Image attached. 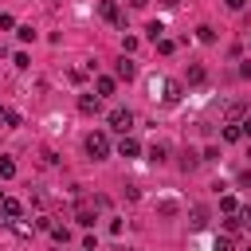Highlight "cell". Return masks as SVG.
<instances>
[{
	"mask_svg": "<svg viewBox=\"0 0 251 251\" xmlns=\"http://www.w3.org/2000/svg\"><path fill=\"white\" fill-rule=\"evenodd\" d=\"M78 110H82V114H98V110H102V98H98V94H78Z\"/></svg>",
	"mask_w": 251,
	"mask_h": 251,
	"instance_id": "obj_10",
	"label": "cell"
},
{
	"mask_svg": "<svg viewBox=\"0 0 251 251\" xmlns=\"http://www.w3.org/2000/svg\"><path fill=\"white\" fill-rule=\"evenodd\" d=\"M12 27H16V20H12L8 12H0V31H12Z\"/></svg>",
	"mask_w": 251,
	"mask_h": 251,
	"instance_id": "obj_30",
	"label": "cell"
},
{
	"mask_svg": "<svg viewBox=\"0 0 251 251\" xmlns=\"http://www.w3.org/2000/svg\"><path fill=\"white\" fill-rule=\"evenodd\" d=\"M114 90H118V78H114V75H98V78H94V94H98V98H110Z\"/></svg>",
	"mask_w": 251,
	"mask_h": 251,
	"instance_id": "obj_8",
	"label": "cell"
},
{
	"mask_svg": "<svg viewBox=\"0 0 251 251\" xmlns=\"http://www.w3.org/2000/svg\"><path fill=\"white\" fill-rule=\"evenodd\" d=\"M47 231H51V239H55V243H67V239H71V231H67L63 224H51Z\"/></svg>",
	"mask_w": 251,
	"mask_h": 251,
	"instance_id": "obj_20",
	"label": "cell"
},
{
	"mask_svg": "<svg viewBox=\"0 0 251 251\" xmlns=\"http://www.w3.org/2000/svg\"><path fill=\"white\" fill-rule=\"evenodd\" d=\"M98 16H102L106 24H122V8H118V0H102V4H98Z\"/></svg>",
	"mask_w": 251,
	"mask_h": 251,
	"instance_id": "obj_7",
	"label": "cell"
},
{
	"mask_svg": "<svg viewBox=\"0 0 251 251\" xmlns=\"http://www.w3.org/2000/svg\"><path fill=\"white\" fill-rule=\"evenodd\" d=\"M200 161H220V149H216V145H208V149H204V157H200Z\"/></svg>",
	"mask_w": 251,
	"mask_h": 251,
	"instance_id": "obj_31",
	"label": "cell"
},
{
	"mask_svg": "<svg viewBox=\"0 0 251 251\" xmlns=\"http://www.w3.org/2000/svg\"><path fill=\"white\" fill-rule=\"evenodd\" d=\"M145 4H149V0H129V8H145Z\"/></svg>",
	"mask_w": 251,
	"mask_h": 251,
	"instance_id": "obj_38",
	"label": "cell"
},
{
	"mask_svg": "<svg viewBox=\"0 0 251 251\" xmlns=\"http://www.w3.org/2000/svg\"><path fill=\"white\" fill-rule=\"evenodd\" d=\"M98 208H106V196H98V200H78V204H75V220H78L82 227H94Z\"/></svg>",
	"mask_w": 251,
	"mask_h": 251,
	"instance_id": "obj_2",
	"label": "cell"
},
{
	"mask_svg": "<svg viewBox=\"0 0 251 251\" xmlns=\"http://www.w3.org/2000/svg\"><path fill=\"white\" fill-rule=\"evenodd\" d=\"M239 184H251V169H243V173H239Z\"/></svg>",
	"mask_w": 251,
	"mask_h": 251,
	"instance_id": "obj_36",
	"label": "cell"
},
{
	"mask_svg": "<svg viewBox=\"0 0 251 251\" xmlns=\"http://www.w3.org/2000/svg\"><path fill=\"white\" fill-rule=\"evenodd\" d=\"M16 35H20V43H31V39H35V31H31V24H20V27H16Z\"/></svg>",
	"mask_w": 251,
	"mask_h": 251,
	"instance_id": "obj_24",
	"label": "cell"
},
{
	"mask_svg": "<svg viewBox=\"0 0 251 251\" xmlns=\"http://www.w3.org/2000/svg\"><path fill=\"white\" fill-rule=\"evenodd\" d=\"M165 157H169V145H165V141H153V145H149V161H153V165H161Z\"/></svg>",
	"mask_w": 251,
	"mask_h": 251,
	"instance_id": "obj_13",
	"label": "cell"
},
{
	"mask_svg": "<svg viewBox=\"0 0 251 251\" xmlns=\"http://www.w3.org/2000/svg\"><path fill=\"white\" fill-rule=\"evenodd\" d=\"M157 51H161V55H173V51H176V39H165V35H161V39H157Z\"/></svg>",
	"mask_w": 251,
	"mask_h": 251,
	"instance_id": "obj_25",
	"label": "cell"
},
{
	"mask_svg": "<svg viewBox=\"0 0 251 251\" xmlns=\"http://www.w3.org/2000/svg\"><path fill=\"white\" fill-rule=\"evenodd\" d=\"M16 176V161L12 157H0V180H12Z\"/></svg>",
	"mask_w": 251,
	"mask_h": 251,
	"instance_id": "obj_18",
	"label": "cell"
},
{
	"mask_svg": "<svg viewBox=\"0 0 251 251\" xmlns=\"http://www.w3.org/2000/svg\"><path fill=\"white\" fill-rule=\"evenodd\" d=\"M82 149H86V157H90V161H106V157H110V137H106L102 129H94V133H86Z\"/></svg>",
	"mask_w": 251,
	"mask_h": 251,
	"instance_id": "obj_1",
	"label": "cell"
},
{
	"mask_svg": "<svg viewBox=\"0 0 251 251\" xmlns=\"http://www.w3.org/2000/svg\"><path fill=\"white\" fill-rule=\"evenodd\" d=\"M0 220H4V224H16V220H24V204H20L16 196H4V200H0Z\"/></svg>",
	"mask_w": 251,
	"mask_h": 251,
	"instance_id": "obj_4",
	"label": "cell"
},
{
	"mask_svg": "<svg viewBox=\"0 0 251 251\" xmlns=\"http://www.w3.org/2000/svg\"><path fill=\"white\" fill-rule=\"evenodd\" d=\"M247 161H251V145H247Z\"/></svg>",
	"mask_w": 251,
	"mask_h": 251,
	"instance_id": "obj_40",
	"label": "cell"
},
{
	"mask_svg": "<svg viewBox=\"0 0 251 251\" xmlns=\"http://www.w3.org/2000/svg\"><path fill=\"white\" fill-rule=\"evenodd\" d=\"M204 78H208V71H204L200 63H192V67H188V82H192V86H200Z\"/></svg>",
	"mask_w": 251,
	"mask_h": 251,
	"instance_id": "obj_16",
	"label": "cell"
},
{
	"mask_svg": "<svg viewBox=\"0 0 251 251\" xmlns=\"http://www.w3.org/2000/svg\"><path fill=\"white\" fill-rule=\"evenodd\" d=\"M4 126L16 129V126H20V114H16V110H4Z\"/></svg>",
	"mask_w": 251,
	"mask_h": 251,
	"instance_id": "obj_28",
	"label": "cell"
},
{
	"mask_svg": "<svg viewBox=\"0 0 251 251\" xmlns=\"http://www.w3.org/2000/svg\"><path fill=\"white\" fill-rule=\"evenodd\" d=\"M235 216H239V224H243V227H251V204H239V212H235Z\"/></svg>",
	"mask_w": 251,
	"mask_h": 251,
	"instance_id": "obj_27",
	"label": "cell"
},
{
	"mask_svg": "<svg viewBox=\"0 0 251 251\" xmlns=\"http://www.w3.org/2000/svg\"><path fill=\"white\" fill-rule=\"evenodd\" d=\"M82 251H98V239H94V235H86V239H82Z\"/></svg>",
	"mask_w": 251,
	"mask_h": 251,
	"instance_id": "obj_32",
	"label": "cell"
},
{
	"mask_svg": "<svg viewBox=\"0 0 251 251\" xmlns=\"http://www.w3.org/2000/svg\"><path fill=\"white\" fill-rule=\"evenodd\" d=\"M114 78H126V82H129V78H137V63H133L129 55H122V59L114 63Z\"/></svg>",
	"mask_w": 251,
	"mask_h": 251,
	"instance_id": "obj_6",
	"label": "cell"
},
{
	"mask_svg": "<svg viewBox=\"0 0 251 251\" xmlns=\"http://www.w3.org/2000/svg\"><path fill=\"white\" fill-rule=\"evenodd\" d=\"M212 251H235V239H231V235H216Z\"/></svg>",
	"mask_w": 251,
	"mask_h": 251,
	"instance_id": "obj_21",
	"label": "cell"
},
{
	"mask_svg": "<svg viewBox=\"0 0 251 251\" xmlns=\"http://www.w3.org/2000/svg\"><path fill=\"white\" fill-rule=\"evenodd\" d=\"M239 129H243V137L251 141V118H239Z\"/></svg>",
	"mask_w": 251,
	"mask_h": 251,
	"instance_id": "obj_33",
	"label": "cell"
},
{
	"mask_svg": "<svg viewBox=\"0 0 251 251\" xmlns=\"http://www.w3.org/2000/svg\"><path fill=\"white\" fill-rule=\"evenodd\" d=\"M243 110H247L243 102H231V106H227V122H239V118H243Z\"/></svg>",
	"mask_w": 251,
	"mask_h": 251,
	"instance_id": "obj_26",
	"label": "cell"
},
{
	"mask_svg": "<svg viewBox=\"0 0 251 251\" xmlns=\"http://www.w3.org/2000/svg\"><path fill=\"white\" fill-rule=\"evenodd\" d=\"M188 224H192V231H200V227H208V208H204V204H196V208L188 212Z\"/></svg>",
	"mask_w": 251,
	"mask_h": 251,
	"instance_id": "obj_11",
	"label": "cell"
},
{
	"mask_svg": "<svg viewBox=\"0 0 251 251\" xmlns=\"http://www.w3.org/2000/svg\"><path fill=\"white\" fill-rule=\"evenodd\" d=\"M239 137H243L239 122H224V141H239Z\"/></svg>",
	"mask_w": 251,
	"mask_h": 251,
	"instance_id": "obj_17",
	"label": "cell"
},
{
	"mask_svg": "<svg viewBox=\"0 0 251 251\" xmlns=\"http://www.w3.org/2000/svg\"><path fill=\"white\" fill-rule=\"evenodd\" d=\"M12 63H16V67H20V71H27V67H31V59H27V55H24V51H16V59H12Z\"/></svg>",
	"mask_w": 251,
	"mask_h": 251,
	"instance_id": "obj_29",
	"label": "cell"
},
{
	"mask_svg": "<svg viewBox=\"0 0 251 251\" xmlns=\"http://www.w3.org/2000/svg\"><path fill=\"white\" fill-rule=\"evenodd\" d=\"M224 4H227V8H231V12H239V8H243V4H247V0H224Z\"/></svg>",
	"mask_w": 251,
	"mask_h": 251,
	"instance_id": "obj_35",
	"label": "cell"
},
{
	"mask_svg": "<svg viewBox=\"0 0 251 251\" xmlns=\"http://www.w3.org/2000/svg\"><path fill=\"white\" fill-rule=\"evenodd\" d=\"M157 212H161V216H176V212H180V204H176V200H161V204H157Z\"/></svg>",
	"mask_w": 251,
	"mask_h": 251,
	"instance_id": "obj_22",
	"label": "cell"
},
{
	"mask_svg": "<svg viewBox=\"0 0 251 251\" xmlns=\"http://www.w3.org/2000/svg\"><path fill=\"white\" fill-rule=\"evenodd\" d=\"M157 4H161V8H176L180 0H157Z\"/></svg>",
	"mask_w": 251,
	"mask_h": 251,
	"instance_id": "obj_37",
	"label": "cell"
},
{
	"mask_svg": "<svg viewBox=\"0 0 251 251\" xmlns=\"http://www.w3.org/2000/svg\"><path fill=\"white\" fill-rule=\"evenodd\" d=\"M220 212H224V216H235V212H239V200H235L231 192H224V196H220Z\"/></svg>",
	"mask_w": 251,
	"mask_h": 251,
	"instance_id": "obj_14",
	"label": "cell"
},
{
	"mask_svg": "<svg viewBox=\"0 0 251 251\" xmlns=\"http://www.w3.org/2000/svg\"><path fill=\"white\" fill-rule=\"evenodd\" d=\"M243 224H239V216H224V235H235Z\"/></svg>",
	"mask_w": 251,
	"mask_h": 251,
	"instance_id": "obj_23",
	"label": "cell"
},
{
	"mask_svg": "<svg viewBox=\"0 0 251 251\" xmlns=\"http://www.w3.org/2000/svg\"><path fill=\"white\" fill-rule=\"evenodd\" d=\"M196 39H200V43H216V27L200 24V27H196Z\"/></svg>",
	"mask_w": 251,
	"mask_h": 251,
	"instance_id": "obj_19",
	"label": "cell"
},
{
	"mask_svg": "<svg viewBox=\"0 0 251 251\" xmlns=\"http://www.w3.org/2000/svg\"><path fill=\"white\" fill-rule=\"evenodd\" d=\"M196 165H200V157H196L192 149H184V153H180V173H192Z\"/></svg>",
	"mask_w": 251,
	"mask_h": 251,
	"instance_id": "obj_15",
	"label": "cell"
},
{
	"mask_svg": "<svg viewBox=\"0 0 251 251\" xmlns=\"http://www.w3.org/2000/svg\"><path fill=\"white\" fill-rule=\"evenodd\" d=\"M0 126H4V106H0Z\"/></svg>",
	"mask_w": 251,
	"mask_h": 251,
	"instance_id": "obj_39",
	"label": "cell"
},
{
	"mask_svg": "<svg viewBox=\"0 0 251 251\" xmlns=\"http://www.w3.org/2000/svg\"><path fill=\"white\" fill-rule=\"evenodd\" d=\"M161 35H165V24H161V20H149V24H145V39H149V43H157Z\"/></svg>",
	"mask_w": 251,
	"mask_h": 251,
	"instance_id": "obj_12",
	"label": "cell"
},
{
	"mask_svg": "<svg viewBox=\"0 0 251 251\" xmlns=\"http://www.w3.org/2000/svg\"><path fill=\"white\" fill-rule=\"evenodd\" d=\"M161 98H165L169 106H176V102L184 98V86H180L176 78H161Z\"/></svg>",
	"mask_w": 251,
	"mask_h": 251,
	"instance_id": "obj_5",
	"label": "cell"
},
{
	"mask_svg": "<svg viewBox=\"0 0 251 251\" xmlns=\"http://www.w3.org/2000/svg\"><path fill=\"white\" fill-rule=\"evenodd\" d=\"M118 153H122V157H137V153H141V145H137V137H129V133H122V137H118Z\"/></svg>",
	"mask_w": 251,
	"mask_h": 251,
	"instance_id": "obj_9",
	"label": "cell"
},
{
	"mask_svg": "<svg viewBox=\"0 0 251 251\" xmlns=\"http://www.w3.org/2000/svg\"><path fill=\"white\" fill-rule=\"evenodd\" d=\"M129 126H133V110H126V106H114V110H110V129H118V133H129Z\"/></svg>",
	"mask_w": 251,
	"mask_h": 251,
	"instance_id": "obj_3",
	"label": "cell"
},
{
	"mask_svg": "<svg viewBox=\"0 0 251 251\" xmlns=\"http://www.w3.org/2000/svg\"><path fill=\"white\" fill-rule=\"evenodd\" d=\"M239 75H243V78H251V59H247V63H239Z\"/></svg>",
	"mask_w": 251,
	"mask_h": 251,
	"instance_id": "obj_34",
	"label": "cell"
}]
</instances>
